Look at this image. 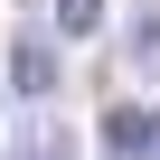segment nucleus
<instances>
[{
	"instance_id": "obj_1",
	"label": "nucleus",
	"mask_w": 160,
	"mask_h": 160,
	"mask_svg": "<svg viewBox=\"0 0 160 160\" xmlns=\"http://www.w3.org/2000/svg\"><path fill=\"white\" fill-rule=\"evenodd\" d=\"M10 85H19V94H57V57H47L38 38H19V47H10Z\"/></svg>"
},
{
	"instance_id": "obj_2",
	"label": "nucleus",
	"mask_w": 160,
	"mask_h": 160,
	"mask_svg": "<svg viewBox=\"0 0 160 160\" xmlns=\"http://www.w3.org/2000/svg\"><path fill=\"white\" fill-rule=\"evenodd\" d=\"M104 141H113L122 160H141V151H151V113H132V104H113V113H104Z\"/></svg>"
},
{
	"instance_id": "obj_3",
	"label": "nucleus",
	"mask_w": 160,
	"mask_h": 160,
	"mask_svg": "<svg viewBox=\"0 0 160 160\" xmlns=\"http://www.w3.org/2000/svg\"><path fill=\"white\" fill-rule=\"evenodd\" d=\"M104 28V0H57V38H94Z\"/></svg>"
},
{
	"instance_id": "obj_4",
	"label": "nucleus",
	"mask_w": 160,
	"mask_h": 160,
	"mask_svg": "<svg viewBox=\"0 0 160 160\" xmlns=\"http://www.w3.org/2000/svg\"><path fill=\"white\" fill-rule=\"evenodd\" d=\"M19 160H57V151H19Z\"/></svg>"
},
{
	"instance_id": "obj_5",
	"label": "nucleus",
	"mask_w": 160,
	"mask_h": 160,
	"mask_svg": "<svg viewBox=\"0 0 160 160\" xmlns=\"http://www.w3.org/2000/svg\"><path fill=\"white\" fill-rule=\"evenodd\" d=\"M151 141H160V113H151Z\"/></svg>"
}]
</instances>
